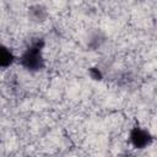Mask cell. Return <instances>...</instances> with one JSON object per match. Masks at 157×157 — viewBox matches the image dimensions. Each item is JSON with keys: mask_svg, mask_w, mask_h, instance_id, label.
<instances>
[{"mask_svg": "<svg viewBox=\"0 0 157 157\" xmlns=\"http://www.w3.org/2000/svg\"><path fill=\"white\" fill-rule=\"evenodd\" d=\"M129 142L134 150L147 148L152 142V135L145 126L134 125L129 131Z\"/></svg>", "mask_w": 157, "mask_h": 157, "instance_id": "2", "label": "cell"}, {"mask_svg": "<svg viewBox=\"0 0 157 157\" xmlns=\"http://www.w3.org/2000/svg\"><path fill=\"white\" fill-rule=\"evenodd\" d=\"M15 60H16V55L13 50L9 45L0 43V70L9 69Z\"/></svg>", "mask_w": 157, "mask_h": 157, "instance_id": "3", "label": "cell"}, {"mask_svg": "<svg viewBox=\"0 0 157 157\" xmlns=\"http://www.w3.org/2000/svg\"><path fill=\"white\" fill-rule=\"evenodd\" d=\"M44 42L42 39H34L32 40L20 54L18 56V64L31 71V72H38L40 71L45 65L44 59Z\"/></svg>", "mask_w": 157, "mask_h": 157, "instance_id": "1", "label": "cell"}, {"mask_svg": "<svg viewBox=\"0 0 157 157\" xmlns=\"http://www.w3.org/2000/svg\"><path fill=\"white\" fill-rule=\"evenodd\" d=\"M118 157H136V156H135V153L131 152V151H125V152L120 153Z\"/></svg>", "mask_w": 157, "mask_h": 157, "instance_id": "4", "label": "cell"}]
</instances>
